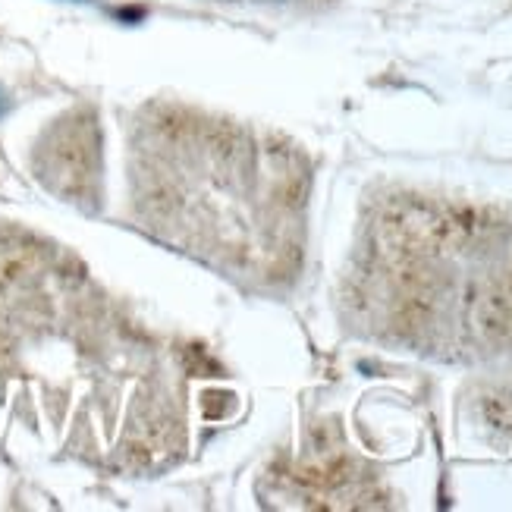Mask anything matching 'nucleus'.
<instances>
[{"mask_svg":"<svg viewBox=\"0 0 512 512\" xmlns=\"http://www.w3.org/2000/svg\"><path fill=\"white\" fill-rule=\"evenodd\" d=\"M183 349L82 246L0 217V425L57 462L148 475L186 447Z\"/></svg>","mask_w":512,"mask_h":512,"instance_id":"1","label":"nucleus"},{"mask_svg":"<svg viewBox=\"0 0 512 512\" xmlns=\"http://www.w3.org/2000/svg\"><path fill=\"white\" fill-rule=\"evenodd\" d=\"M261 145L239 126L145 107L126 123L123 195L129 217L170 246L233 277H264L255 242Z\"/></svg>","mask_w":512,"mask_h":512,"instance_id":"2","label":"nucleus"}]
</instances>
